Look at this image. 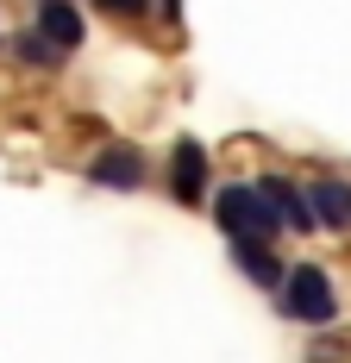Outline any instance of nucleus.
I'll return each mask as SVG.
<instances>
[{"mask_svg":"<svg viewBox=\"0 0 351 363\" xmlns=\"http://www.w3.org/2000/svg\"><path fill=\"white\" fill-rule=\"evenodd\" d=\"M213 219H220L226 238H257V245H270V238L282 232L276 207L264 201L257 182H232V188H220V194H213Z\"/></svg>","mask_w":351,"mask_h":363,"instance_id":"f257e3e1","label":"nucleus"},{"mask_svg":"<svg viewBox=\"0 0 351 363\" xmlns=\"http://www.w3.org/2000/svg\"><path fill=\"white\" fill-rule=\"evenodd\" d=\"M282 307H288V320H301V326H326V320L339 313V294L326 282V269L301 263V269L282 276Z\"/></svg>","mask_w":351,"mask_h":363,"instance_id":"f03ea898","label":"nucleus"},{"mask_svg":"<svg viewBox=\"0 0 351 363\" xmlns=\"http://www.w3.org/2000/svg\"><path fill=\"white\" fill-rule=\"evenodd\" d=\"M170 194L182 207H201V194H207V150L201 138H176L170 150Z\"/></svg>","mask_w":351,"mask_h":363,"instance_id":"7ed1b4c3","label":"nucleus"},{"mask_svg":"<svg viewBox=\"0 0 351 363\" xmlns=\"http://www.w3.org/2000/svg\"><path fill=\"white\" fill-rule=\"evenodd\" d=\"M257 188H264V201L276 207V219H282V232H314L320 225V213H314V194H301L288 176H257Z\"/></svg>","mask_w":351,"mask_h":363,"instance_id":"20e7f679","label":"nucleus"},{"mask_svg":"<svg viewBox=\"0 0 351 363\" xmlns=\"http://www.w3.org/2000/svg\"><path fill=\"white\" fill-rule=\"evenodd\" d=\"M88 176L101 182V188H119V194H132L144 182V150L139 145H107L101 157H94V169Z\"/></svg>","mask_w":351,"mask_h":363,"instance_id":"39448f33","label":"nucleus"},{"mask_svg":"<svg viewBox=\"0 0 351 363\" xmlns=\"http://www.w3.org/2000/svg\"><path fill=\"white\" fill-rule=\"evenodd\" d=\"M38 32L50 38L57 50H75V44H82V13H75L70 0H44V6H38Z\"/></svg>","mask_w":351,"mask_h":363,"instance_id":"423d86ee","label":"nucleus"},{"mask_svg":"<svg viewBox=\"0 0 351 363\" xmlns=\"http://www.w3.org/2000/svg\"><path fill=\"white\" fill-rule=\"evenodd\" d=\"M232 257H239V269H245L257 289H282V276H288L276 257H270V245H257V238H232Z\"/></svg>","mask_w":351,"mask_h":363,"instance_id":"0eeeda50","label":"nucleus"},{"mask_svg":"<svg viewBox=\"0 0 351 363\" xmlns=\"http://www.w3.org/2000/svg\"><path fill=\"white\" fill-rule=\"evenodd\" d=\"M308 194H314L320 225H333V232H345V225H351V188H345V182H308Z\"/></svg>","mask_w":351,"mask_h":363,"instance_id":"6e6552de","label":"nucleus"},{"mask_svg":"<svg viewBox=\"0 0 351 363\" xmlns=\"http://www.w3.org/2000/svg\"><path fill=\"white\" fill-rule=\"evenodd\" d=\"M101 6H107V13H126V19H139V13H144V0H101Z\"/></svg>","mask_w":351,"mask_h":363,"instance_id":"1a4fd4ad","label":"nucleus"},{"mask_svg":"<svg viewBox=\"0 0 351 363\" xmlns=\"http://www.w3.org/2000/svg\"><path fill=\"white\" fill-rule=\"evenodd\" d=\"M163 19H182V0H163Z\"/></svg>","mask_w":351,"mask_h":363,"instance_id":"9d476101","label":"nucleus"}]
</instances>
